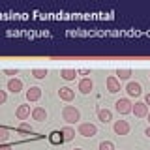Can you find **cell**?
I'll return each instance as SVG.
<instances>
[{"label":"cell","mask_w":150,"mask_h":150,"mask_svg":"<svg viewBox=\"0 0 150 150\" xmlns=\"http://www.w3.org/2000/svg\"><path fill=\"white\" fill-rule=\"evenodd\" d=\"M0 150H13L9 144H0Z\"/></svg>","instance_id":"d4e9b609"},{"label":"cell","mask_w":150,"mask_h":150,"mask_svg":"<svg viewBox=\"0 0 150 150\" xmlns=\"http://www.w3.org/2000/svg\"><path fill=\"white\" fill-rule=\"evenodd\" d=\"M77 88H79V92H81V94H90L92 88H94L92 79H88V77L81 79V81H79V84H77Z\"/></svg>","instance_id":"ba28073f"},{"label":"cell","mask_w":150,"mask_h":150,"mask_svg":"<svg viewBox=\"0 0 150 150\" xmlns=\"http://www.w3.org/2000/svg\"><path fill=\"white\" fill-rule=\"evenodd\" d=\"M115 77L116 79H118V81H126V79H129L131 77V69L129 68H118V69H116V73H115Z\"/></svg>","instance_id":"e0dca14e"},{"label":"cell","mask_w":150,"mask_h":150,"mask_svg":"<svg viewBox=\"0 0 150 150\" xmlns=\"http://www.w3.org/2000/svg\"><path fill=\"white\" fill-rule=\"evenodd\" d=\"M144 135H146V137L150 139V126H148V128H146V129H144Z\"/></svg>","instance_id":"4316f807"},{"label":"cell","mask_w":150,"mask_h":150,"mask_svg":"<svg viewBox=\"0 0 150 150\" xmlns=\"http://www.w3.org/2000/svg\"><path fill=\"white\" fill-rule=\"evenodd\" d=\"M41 98V88L40 86H30L26 90V101H30V103H34L38 101Z\"/></svg>","instance_id":"9c48e42d"},{"label":"cell","mask_w":150,"mask_h":150,"mask_svg":"<svg viewBox=\"0 0 150 150\" xmlns=\"http://www.w3.org/2000/svg\"><path fill=\"white\" fill-rule=\"evenodd\" d=\"M60 77H62L64 81H73V79L77 77V69L64 68V69H60Z\"/></svg>","instance_id":"9a60e30c"},{"label":"cell","mask_w":150,"mask_h":150,"mask_svg":"<svg viewBox=\"0 0 150 150\" xmlns=\"http://www.w3.org/2000/svg\"><path fill=\"white\" fill-rule=\"evenodd\" d=\"M79 135H83V137H94V135L98 133V128L90 122H83V124H79Z\"/></svg>","instance_id":"3957f363"},{"label":"cell","mask_w":150,"mask_h":150,"mask_svg":"<svg viewBox=\"0 0 150 150\" xmlns=\"http://www.w3.org/2000/svg\"><path fill=\"white\" fill-rule=\"evenodd\" d=\"M32 75H34L36 79H45L47 69H43V68H34V69H32Z\"/></svg>","instance_id":"d6986e66"},{"label":"cell","mask_w":150,"mask_h":150,"mask_svg":"<svg viewBox=\"0 0 150 150\" xmlns=\"http://www.w3.org/2000/svg\"><path fill=\"white\" fill-rule=\"evenodd\" d=\"M8 137H9V131H8L6 128H0V144H4V143H6Z\"/></svg>","instance_id":"7402d4cb"},{"label":"cell","mask_w":150,"mask_h":150,"mask_svg":"<svg viewBox=\"0 0 150 150\" xmlns=\"http://www.w3.org/2000/svg\"><path fill=\"white\" fill-rule=\"evenodd\" d=\"M15 116L17 120H26L30 116V105H19L15 109Z\"/></svg>","instance_id":"4fadbf2b"},{"label":"cell","mask_w":150,"mask_h":150,"mask_svg":"<svg viewBox=\"0 0 150 150\" xmlns=\"http://www.w3.org/2000/svg\"><path fill=\"white\" fill-rule=\"evenodd\" d=\"M62 135H64L66 143H69V141L75 139V129L71 128V126H66V128H62Z\"/></svg>","instance_id":"ac0fdd59"},{"label":"cell","mask_w":150,"mask_h":150,"mask_svg":"<svg viewBox=\"0 0 150 150\" xmlns=\"http://www.w3.org/2000/svg\"><path fill=\"white\" fill-rule=\"evenodd\" d=\"M58 96H60V100H62V101H73L75 100V90H73V88H69V86H62V88H60V90H58Z\"/></svg>","instance_id":"52a82bcc"},{"label":"cell","mask_w":150,"mask_h":150,"mask_svg":"<svg viewBox=\"0 0 150 150\" xmlns=\"http://www.w3.org/2000/svg\"><path fill=\"white\" fill-rule=\"evenodd\" d=\"M112 129H115L116 135H128L131 128H129L128 120H116L115 124H112Z\"/></svg>","instance_id":"8992f818"},{"label":"cell","mask_w":150,"mask_h":150,"mask_svg":"<svg viewBox=\"0 0 150 150\" xmlns=\"http://www.w3.org/2000/svg\"><path fill=\"white\" fill-rule=\"evenodd\" d=\"M6 100H8L6 90H0V105H2V103H6Z\"/></svg>","instance_id":"cb8c5ba5"},{"label":"cell","mask_w":150,"mask_h":150,"mask_svg":"<svg viewBox=\"0 0 150 150\" xmlns=\"http://www.w3.org/2000/svg\"><path fill=\"white\" fill-rule=\"evenodd\" d=\"M144 103H146V105L150 107V92L146 94V96H144Z\"/></svg>","instance_id":"484cf974"},{"label":"cell","mask_w":150,"mask_h":150,"mask_svg":"<svg viewBox=\"0 0 150 150\" xmlns=\"http://www.w3.org/2000/svg\"><path fill=\"white\" fill-rule=\"evenodd\" d=\"M4 73H6V75H9L11 79H15V75H17L19 71H17V69H11V68H6V69H4Z\"/></svg>","instance_id":"603a6c76"},{"label":"cell","mask_w":150,"mask_h":150,"mask_svg":"<svg viewBox=\"0 0 150 150\" xmlns=\"http://www.w3.org/2000/svg\"><path fill=\"white\" fill-rule=\"evenodd\" d=\"M98 120L103 122V124H107V122L112 120V112L109 109H100V111H98Z\"/></svg>","instance_id":"2e32d148"},{"label":"cell","mask_w":150,"mask_h":150,"mask_svg":"<svg viewBox=\"0 0 150 150\" xmlns=\"http://www.w3.org/2000/svg\"><path fill=\"white\" fill-rule=\"evenodd\" d=\"M17 129L23 131V133H32V131H34V128H32L30 124H26V122H21V124L17 126Z\"/></svg>","instance_id":"ffe728a7"},{"label":"cell","mask_w":150,"mask_h":150,"mask_svg":"<svg viewBox=\"0 0 150 150\" xmlns=\"http://www.w3.org/2000/svg\"><path fill=\"white\" fill-rule=\"evenodd\" d=\"M6 88H8V90L9 92H13V94H19V92H21L23 90V81H21V79H9V81H8V84H6Z\"/></svg>","instance_id":"8fae6325"},{"label":"cell","mask_w":150,"mask_h":150,"mask_svg":"<svg viewBox=\"0 0 150 150\" xmlns=\"http://www.w3.org/2000/svg\"><path fill=\"white\" fill-rule=\"evenodd\" d=\"M146 118H148V122H150V111H148V116H146Z\"/></svg>","instance_id":"83f0119b"},{"label":"cell","mask_w":150,"mask_h":150,"mask_svg":"<svg viewBox=\"0 0 150 150\" xmlns=\"http://www.w3.org/2000/svg\"><path fill=\"white\" fill-rule=\"evenodd\" d=\"M131 112H133L137 118H144V116H148V105L144 101H135Z\"/></svg>","instance_id":"5b68a950"},{"label":"cell","mask_w":150,"mask_h":150,"mask_svg":"<svg viewBox=\"0 0 150 150\" xmlns=\"http://www.w3.org/2000/svg\"><path fill=\"white\" fill-rule=\"evenodd\" d=\"M148 79H150V75H148Z\"/></svg>","instance_id":"f546056e"},{"label":"cell","mask_w":150,"mask_h":150,"mask_svg":"<svg viewBox=\"0 0 150 150\" xmlns=\"http://www.w3.org/2000/svg\"><path fill=\"white\" fill-rule=\"evenodd\" d=\"M126 92H128L129 98H139L141 94H143V86H141V83H137V81H129L126 84Z\"/></svg>","instance_id":"277c9868"},{"label":"cell","mask_w":150,"mask_h":150,"mask_svg":"<svg viewBox=\"0 0 150 150\" xmlns=\"http://www.w3.org/2000/svg\"><path fill=\"white\" fill-rule=\"evenodd\" d=\"M49 143L51 144H54V146H58V144H62V143H66V141H64V135H62V129H60V131H51V133H49Z\"/></svg>","instance_id":"7c38bea8"},{"label":"cell","mask_w":150,"mask_h":150,"mask_svg":"<svg viewBox=\"0 0 150 150\" xmlns=\"http://www.w3.org/2000/svg\"><path fill=\"white\" fill-rule=\"evenodd\" d=\"M107 90H109L111 94H116V92H120V81L115 77V75H111V77H107Z\"/></svg>","instance_id":"30bf717a"},{"label":"cell","mask_w":150,"mask_h":150,"mask_svg":"<svg viewBox=\"0 0 150 150\" xmlns=\"http://www.w3.org/2000/svg\"><path fill=\"white\" fill-rule=\"evenodd\" d=\"M100 150H115V143H112V141H101Z\"/></svg>","instance_id":"44dd1931"},{"label":"cell","mask_w":150,"mask_h":150,"mask_svg":"<svg viewBox=\"0 0 150 150\" xmlns=\"http://www.w3.org/2000/svg\"><path fill=\"white\" fill-rule=\"evenodd\" d=\"M73 150H83V148H73Z\"/></svg>","instance_id":"f1b7e54d"},{"label":"cell","mask_w":150,"mask_h":150,"mask_svg":"<svg viewBox=\"0 0 150 150\" xmlns=\"http://www.w3.org/2000/svg\"><path fill=\"white\" fill-rule=\"evenodd\" d=\"M32 118L38 120V122L47 120V111L43 109V107H34V109H32Z\"/></svg>","instance_id":"5bb4252c"},{"label":"cell","mask_w":150,"mask_h":150,"mask_svg":"<svg viewBox=\"0 0 150 150\" xmlns=\"http://www.w3.org/2000/svg\"><path fill=\"white\" fill-rule=\"evenodd\" d=\"M115 109L118 115H129L131 109H133V103H131L128 98H120V100H116L115 103Z\"/></svg>","instance_id":"7a4b0ae2"},{"label":"cell","mask_w":150,"mask_h":150,"mask_svg":"<svg viewBox=\"0 0 150 150\" xmlns=\"http://www.w3.org/2000/svg\"><path fill=\"white\" fill-rule=\"evenodd\" d=\"M62 118L68 122V126H71V124L81 120V111H79L77 107H73V105H66L62 109Z\"/></svg>","instance_id":"6da1fadb"}]
</instances>
